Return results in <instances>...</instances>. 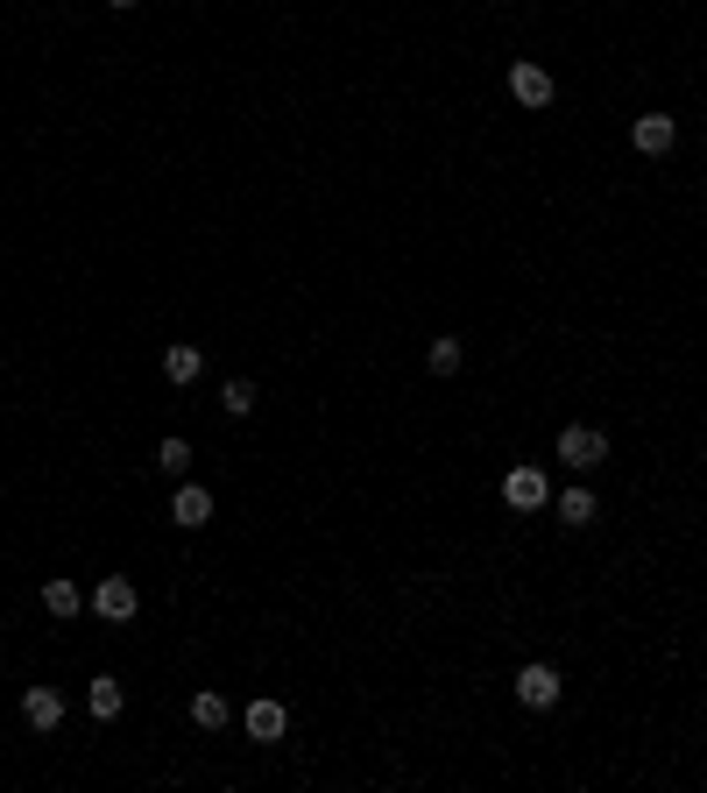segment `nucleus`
<instances>
[{"mask_svg": "<svg viewBox=\"0 0 707 793\" xmlns=\"http://www.w3.org/2000/svg\"><path fill=\"white\" fill-rule=\"evenodd\" d=\"M552 511H559L566 525L580 532V525H594V517H601V503H594V489H580V482H574V489H566V497H552Z\"/></svg>", "mask_w": 707, "mask_h": 793, "instance_id": "nucleus-12", "label": "nucleus"}, {"mask_svg": "<svg viewBox=\"0 0 707 793\" xmlns=\"http://www.w3.org/2000/svg\"><path fill=\"white\" fill-rule=\"evenodd\" d=\"M552 93H559V85H552V71L545 65H531V57H517V65H509V100H517V107H552Z\"/></svg>", "mask_w": 707, "mask_h": 793, "instance_id": "nucleus-2", "label": "nucleus"}, {"mask_svg": "<svg viewBox=\"0 0 707 793\" xmlns=\"http://www.w3.org/2000/svg\"><path fill=\"white\" fill-rule=\"evenodd\" d=\"M85 701H93L99 723H114V715H120V680H93V695H85Z\"/></svg>", "mask_w": 707, "mask_h": 793, "instance_id": "nucleus-17", "label": "nucleus"}, {"mask_svg": "<svg viewBox=\"0 0 707 793\" xmlns=\"http://www.w3.org/2000/svg\"><path fill=\"white\" fill-rule=\"evenodd\" d=\"M156 468H163V475H177V482H185V468H191V446L177 440V432H170V440L156 446Z\"/></svg>", "mask_w": 707, "mask_h": 793, "instance_id": "nucleus-15", "label": "nucleus"}, {"mask_svg": "<svg viewBox=\"0 0 707 793\" xmlns=\"http://www.w3.org/2000/svg\"><path fill=\"white\" fill-rule=\"evenodd\" d=\"M552 454H559L566 468H580V475H588V468H601V460H609V432H601V425H566Z\"/></svg>", "mask_w": 707, "mask_h": 793, "instance_id": "nucleus-1", "label": "nucleus"}, {"mask_svg": "<svg viewBox=\"0 0 707 793\" xmlns=\"http://www.w3.org/2000/svg\"><path fill=\"white\" fill-rule=\"evenodd\" d=\"M43 609H50V617H79V609H85L79 581H43Z\"/></svg>", "mask_w": 707, "mask_h": 793, "instance_id": "nucleus-14", "label": "nucleus"}, {"mask_svg": "<svg viewBox=\"0 0 707 793\" xmlns=\"http://www.w3.org/2000/svg\"><path fill=\"white\" fill-rule=\"evenodd\" d=\"M425 362H432V376H460V369H468V340H460V334H439L425 348Z\"/></svg>", "mask_w": 707, "mask_h": 793, "instance_id": "nucleus-11", "label": "nucleus"}, {"mask_svg": "<svg viewBox=\"0 0 707 793\" xmlns=\"http://www.w3.org/2000/svg\"><path fill=\"white\" fill-rule=\"evenodd\" d=\"M191 723H199V730H227L234 723L227 695H213V687H205V695H191Z\"/></svg>", "mask_w": 707, "mask_h": 793, "instance_id": "nucleus-13", "label": "nucleus"}, {"mask_svg": "<svg viewBox=\"0 0 707 793\" xmlns=\"http://www.w3.org/2000/svg\"><path fill=\"white\" fill-rule=\"evenodd\" d=\"M629 142H637V156H672L680 121H672V114H637V121H629Z\"/></svg>", "mask_w": 707, "mask_h": 793, "instance_id": "nucleus-5", "label": "nucleus"}, {"mask_svg": "<svg viewBox=\"0 0 707 793\" xmlns=\"http://www.w3.org/2000/svg\"><path fill=\"white\" fill-rule=\"evenodd\" d=\"M114 8H134V0H114Z\"/></svg>", "mask_w": 707, "mask_h": 793, "instance_id": "nucleus-18", "label": "nucleus"}, {"mask_svg": "<svg viewBox=\"0 0 707 793\" xmlns=\"http://www.w3.org/2000/svg\"><path fill=\"white\" fill-rule=\"evenodd\" d=\"M566 695V680H559V666H545V660H531L517 673V701L523 709H552V701Z\"/></svg>", "mask_w": 707, "mask_h": 793, "instance_id": "nucleus-3", "label": "nucleus"}, {"mask_svg": "<svg viewBox=\"0 0 707 793\" xmlns=\"http://www.w3.org/2000/svg\"><path fill=\"white\" fill-rule=\"evenodd\" d=\"M283 723H291V715H283V701H248V715H240V730H248L255 744H276Z\"/></svg>", "mask_w": 707, "mask_h": 793, "instance_id": "nucleus-8", "label": "nucleus"}, {"mask_svg": "<svg viewBox=\"0 0 707 793\" xmlns=\"http://www.w3.org/2000/svg\"><path fill=\"white\" fill-rule=\"evenodd\" d=\"M22 715H28V730H57V723H64V695H57V687H28Z\"/></svg>", "mask_w": 707, "mask_h": 793, "instance_id": "nucleus-9", "label": "nucleus"}, {"mask_svg": "<svg viewBox=\"0 0 707 793\" xmlns=\"http://www.w3.org/2000/svg\"><path fill=\"white\" fill-rule=\"evenodd\" d=\"M170 517H177L185 532L213 525V489H199V482H177V497H170Z\"/></svg>", "mask_w": 707, "mask_h": 793, "instance_id": "nucleus-7", "label": "nucleus"}, {"mask_svg": "<svg viewBox=\"0 0 707 793\" xmlns=\"http://www.w3.org/2000/svg\"><path fill=\"white\" fill-rule=\"evenodd\" d=\"M255 397H262V390H255L248 376H234L227 390H220V404H227V418H248V411H255Z\"/></svg>", "mask_w": 707, "mask_h": 793, "instance_id": "nucleus-16", "label": "nucleus"}, {"mask_svg": "<svg viewBox=\"0 0 707 793\" xmlns=\"http://www.w3.org/2000/svg\"><path fill=\"white\" fill-rule=\"evenodd\" d=\"M503 503H509V511H545V503H552V482L538 468H509L503 475Z\"/></svg>", "mask_w": 707, "mask_h": 793, "instance_id": "nucleus-4", "label": "nucleus"}, {"mask_svg": "<svg viewBox=\"0 0 707 793\" xmlns=\"http://www.w3.org/2000/svg\"><path fill=\"white\" fill-rule=\"evenodd\" d=\"M199 369H205V354L191 348V340H177V348H163V376H170L177 390H191V383H199Z\"/></svg>", "mask_w": 707, "mask_h": 793, "instance_id": "nucleus-10", "label": "nucleus"}, {"mask_svg": "<svg viewBox=\"0 0 707 793\" xmlns=\"http://www.w3.org/2000/svg\"><path fill=\"white\" fill-rule=\"evenodd\" d=\"M93 609H99L107 623H128L134 609H142V595H134V581H128V574H107V581L93 588Z\"/></svg>", "mask_w": 707, "mask_h": 793, "instance_id": "nucleus-6", "label": "nucleus"}]
</instances>
